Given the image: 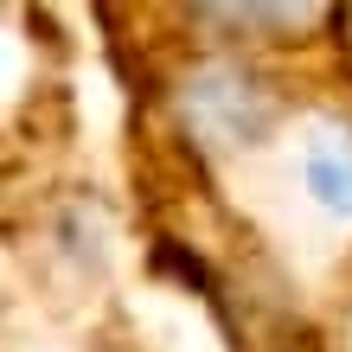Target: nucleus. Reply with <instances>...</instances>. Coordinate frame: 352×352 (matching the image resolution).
Masks as SVG:
<instances>
[{
    "label": "nucleus",
    "mask_w": 352,
    "mask_h": 352,
    "mask_svg": "<svg viewBox=\"0 0 352 352\" xmlns=\"http://www.w3.org/2000/svg\"><path fill=\"white\" fill-rule=\"evenodd\" d=\"M307 192H314L327 212L352 218V141H320L307 154Z\"/></svg>",
    "instance_id": "f03ea898"
},
{
    "label": "nucleus",
    "mask_w": 352,
    "mask_h": 352,
    "mask_svg": "<svg viewBox=\"0 0 352 352\" xmlns=\"http://www.w3.org/2000/svg\"><path fill=\"white\" fill-rule=\"evenodd\" d=\"M192 116L212 135H250V122L263 116V90L243 71H205L192 84Z\"/></svg>",
    "instance_id": "f257e3e1"
}]
</instances>
